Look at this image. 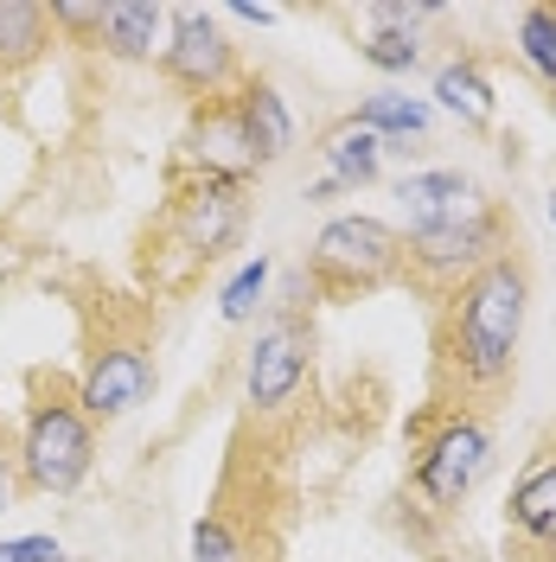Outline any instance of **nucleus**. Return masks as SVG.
Listing matches in <instances>:
<instances>
[{
	"label": "nucleus",
	"mask_w": 556,
	"mask_h": 562,
	"mask_svg": "<svg viewBox=\"0 0 556 562\" xmlns=\"http://www.w3.org/2000/svg\"><path fill=\"white\" fill-rule=\"evenodd\" d=\"M531 249L492 256L435 307V358H429V403L442 416H492L499 396L519 384V346L531 319Z\"/></svg>",
	"instance_id": "f257e3e1"
},
{
	"label": "nucleus",
	"mask_w": 556,
	"mask_h": 562,
	"mask_svg": "<svg viewBox=\"0 0 556 562\" xmlns=\"http://www.w3.org/2000/svg\"><path fill=\"white\" fill-rule=\"evenodd\" d=\"M416 460L403 473V518L422 543H442L454 518H467V498L480 492L492 467V416H442L422 409L410 422Z\"/></svg>",
	"instance_id": "f03ea898"
},
{
	"label": "nucleus",
	"mask_w": 556,
	"mask_h": 562,
	"mask_svg": "<svg viewBox=\"0 0 556 562\" xmlns=\"http://www.w3.org/2000/svg\"><path fill=\"white\" fill-rule=\"evenodd\" d=\"M519 217L505 199H480L467 217L435 224V231H403V281L416 288L429 307H442L467 276H480L492 256L519 249Z\"/></svg>",
	"instance_id": "7ed1b4c3"
},
{
	"label": "nucleus",
	"mask_w": 556,
	"mask_h": 562,
	"mask_svg": "<svg viewBox=\"0 0 556 562\" xmlns=\"http://www.w3.org/2000/svg\"><path fill=\"white\" fill-rule=\"evenodd\" d=\"M308 301H320L308 288V276L288 281L281 307H269V319L256 326V339L244 351V396L256 422H276L301 403L313 371V326H308Z\"/></svg>",
	"instance_id": "20e7f679"
},
{
	"label": "nucleus",
	"mask_w": 556,
	"mask_h": 562,
	"mask_svg": "<svg viewBox=\"0 0 556 562\" xmlns=\"http://www.w3.org/2000/svg\"><path fill=\"white\" fill-rule=\"evenodd\" d=\"M308 288L320 301H352V294H378L390 281H403V231L383 217H333L320 224V237L308 244Z\"/></svg>",
	"instance_id": "39448f33"
},
{
	"label": "nucleus",
	"mask_w": 556,
	"mask_h": 562,
	"mask_svg": "<svg viewBox=\"0 0 556 562\" xmlns=\"http://www.w3.org/2000/svg\"><path fill=\"white\" fill-rule=\"evenodd\" d=\"M20 486L26 492H77L97 467V422L77 409V390L38 384L26 428H20Z\"/></svg>",
	"instance_id": "423d86ee"
},
{
	"label": "nucleus",
	"mask_w": 556,
	"mask_h": 562,
	"mask_svg": "<svg viewBox=\"0 0 556 562\" xmlns=\"http://www.w3.org/2000/svg\"><path fill=\"white\" fill-rule=\"evenodd\" d=\"M244 217H249L244 186H224V179H205V173H192V167H174V192H167V211H160V237L174 244L167 256L186 262V276L211 269L224 249L237 244Z\"/></svg>",
	"instance_id": "0eeeda50"
},
{
	"label": "nucleus",
	"mask_w": 556,
	"mask_h": 562,
	"mask_svg": "<svg viewBox=\"0 0 556 562\" xmlns=\"http://www.w3.org/2000/svg\"><path fill=\"white\" fill-rule=\"evenodd\" d=\"M160 77L179 83L186 97H199V103H211V97H224V90L244 83V70H237V45L224 38L218 13H205V7H167Z\"/></svg>",
	"instance_id": "6e6552de"
},
{
	"label": "nucleus",
	"mask_w": 556,
	"mask_h": 562,
	"mask_svg": "<svg viewBox=\"0 0 556 562\" xmlns=\"http://www.w3.org/2000/svg\"><path fill=\"white\" fill-rule=\"evenodd\" d=\"M160 384V364H154V346L122 333V339H103V346L84 358V378H77V409L90 422H122L135 416L141 403Z\"/></svg>",
	"instance_id": "1a4fd4ad"
},
{
	"label": "nucleus",
	"mask_w": 556,
	"mask_h": 562,
	"mask_svg": "<svg viewBox=\"0 0 556 562\" xmlns=\"http://www.w3.org/2000/svg\"><path fill=\"white\" fill-rule=\"evenodd\" d=\"M179 147H186L179 167H192V173H205V179H224V186H249L256 179V160H249V147H244V128H237L231 97H211V103L192 109Z\"/></svg>",
	"instance_id": "9d476101"
},
{
	"label": "nucleus",
	"mask_w": 556,
	"mask_h": 562,
	"mask_svg": "<svg viewBox=\"0 0 556 562\" xmlns=\"http://www.w3.org/2000/svg\"><path fill=\"white\" fill-rule=\"evenodd\" d=\"M505 530L519 550H537V557H556V441H544L531 467L519 473V486L505 498Z\"/></svg>",
	"instance_id": "9b49d317"
},
{
	"label": "nucleus",
	"mask_w": 556,
	"mask_h": 562,
	"mask_svg": "<svg viewBox=\"0 0 556 562\" xmlns=\"http://www.w3.org/2000/svg\"><path fill=\"white\" fill-rule=\"evenodd\" d=\"M231 109H237V128H244V147H249V160H256V173H263V167H281L288 147H294L288 97H281L269 77L249 70L244 83H237V97H231Z\"/></svg>",
	"instance_id": "f8f14e48"
},
{
	"label": "nucleus",
	"mask_w": 556,
	"mask_h": 562,
	"mask_svg": "<svg viewBox=\"0 0 556 562\" xmlns=\"http://www.w3.org/2000/svg\"><path fill=\"white\" fill-rule=\"evenodd\" d=\"M397 199H403V217H410V231H435V224H454V217H467V211L480 205L487 192H480L474 179L460 173V167H429V173L397 179Z\"/></svg>",
	"instance_id": "ddd939ff"
},
{
	"label": "nucleus",
	"mask_w": 556,
	"mask_h": 562,
	"mask_svg": "<svg viewBox=\"0 0 556 562\" xmlns=\"http://www.w3.org/2000/svg\"><path fill=\"white\" fill-rule=\"evenodd\" d=\"M269 550L276 543H263V518L231 512V498H218L192 525V562H276Z\"/></svg>",
	"instance_id": "4468645a"
},
{
	"label": "nucleus",
	"mask_w": 556,
	"mask_h": 562,
	"mask_svg": "<svg viewBox=\"0 0 556 562\" xmlns=\"http://www.w3.org/2000/svg\"><path fill=\"white\" fill-rule=\"evenodd\" d=\"M97 45L109 58H122V65H147L167 45V7H154V0H103Z\"/></svg>",
	"instance_id": "2eb2a0df"
},
{
	"label": "nucleus",
	"mask_w": 556,
	"mask_h": 562,
	"mask_svg": "<svg viewBox=\"0 0 556 562\" xmlns=\"http://www.w3.org/2000/svg\"><path fill=\"white\" fill-rule=\"evenodd\" d=\"M435 103L448 109L460 128H492V115H499V90H492L487 65H480L474 52H454L448 65L435 70Z\"/></svg>",
	"instance_id": "dca6fc26"
},
{
	"label": "nucleus",
	"mask_w": 556,
	"mask_h": 562,
	"mask_svg": "<svg viewBox=\"0 0 556 562\" xmlns=\"http://www.w3.org/2000/svg\"><path fill=\"white\" fill-rule=\"evenodd\" d=\"M320 160H326V179H340L346 192H358V186H371V179L383 173V140L365 128V122H333L326 135H320Z\"/></svg>",
	"instance_id": "f3484780"
},
{
	"label": "nucleus",
	"mask_w": 556,
	"mask_h": 562,
	"mask_svg": "<svg viewBox=\"0 0 556 562\" xmlns=\"http://www.w3.org/2000/svg\"><path fill=\"white\" fill-rule=\"evenodd\" d=\"M352 122H365L383 147H397V140H422L435 128V109L422 103V97H403V90H378V97H365V103L352 109Z\"/></svg>",
	"instance_id": "a211bd4d"
},
{
	"label": "nucleus",
	"mask_w": 556,
	"mask_h": 562,
	"mask_svg": "<svg viewBox=\"0 0 556 562\" xmlns=\"http://www.w3.org/2000/svg\"><path fill=\"white\" fill-rule=\"evenodd\" d=\"M52 45V7L0 0V65H26Z\"/></svg>",
	"instance_id": "6ab92c4d"
},
{
	"label": "nucleus",
	"mask_w": 556,
	"mask_h": 562,
	"mask_svg": "<svg viewBox=\"0 0 556 562\" xmlns=\"http://www.w3.org/2000/svg\"><path fill=\"white\" fill-rule=\"evenodd\" d=\"M358 58L383 77H410L422 65V33H403V26H371L358 38Z\"/></svg>",
	"instance_id": "aec40b11"
},
{
	"label": "nucleus",
	"mask_w": 556,
	"mask_h": 562,
	"mask_svg": "<svg viewBox=\"0 0 556 562\" xmlns=\"http://www.w3.org/2000/svg\"><path fill=\"white\" fill-rule=\"evenodd\" d=\"M519 58L531 70H537V77H544V90H551L556 83V7H524L519 13Z\"/></svg>",
	"instance_id": "412c9836"
},
{
	"label": "nucleus",
	"mask_w": 556,
	"mask_h": 562,
	"mask_svg": "<svg viewBox=\"0 0 556 562\" xmlns=\"http://www.w3.org/2000/svg\"><path fill=\"white\" fill-rule=\"evenodd\" d=\"M269 276H276V262L269 256H256V262H244L237 276L224 281V294H218V314L231 319V326H244L256 307H263V294H269Z\"/></svg>",
	"instance_id": "4be33fe9"
},
{
	"label": "nucleus",
	"mask_w": 556,
	"mask_h": 562,
	"mask_svg": "<svg viewBox=\"0 0 556 562\" xmlns=\"http://www.w3.org/2000/svg\"><path fill=\"white\" fill-rule=\"evenodd\" d=\"M13 492H20V460H13V448H7V435H0V512L13 505Z\"/></svg>",
	"instance_id": "5701e85b"
},
{
	"label": "nucleus",
	"mask_w": 556,
	"mask_h": 562,
	"mask_svg": "<svg viewBox=\"0 0 556 562\" xmlns=\"http://www.w3.org/2000/svg\"><path fill=\"white\" fill-rule=\"evenodd\" d=\"M20 543H26V562H70L58 537H20Z\"/></svg>",
	"instance_id": "b1692460"
},
{
	"label": "nucleus",
	"mask_w": 556,
	"mask_h": 562,
	"mask_svg": "<svg viewBox=\"0 0 556 562\" xmlns=\"http://www.w3.org/2000/svg\"><path fill=\"white\" fill-rule=\"evenodd\" d=\"M231 20H244V26H276V7H249V0H237Z\"/></svg>",
	"instance_id": "393cba45"
},
{
	"label": "nucleus",
	"mask_w": 556,
	"mask_h": 562,
	"mask_svg": "<svg viewBox=\"0 0 556 562\" xmlns=\"http://www.w3.org/2000/svg\"><path fill=\"white\" fill-rule=\"evenodd\" d=\"M333 199H346V186H340V179H313V186H308V205H333Z\"/></svg>",
	"instance_id": "a878e982"
},
{
	"label": "nucleus",
	"mask_w": 556,
	"mask_h": 562,
	"mask_svg": "<svg viewBox=\"0 0 556 562\" xmlns=\"http://www.w3.org/2000/svg\"><path fill=\"white\" fill-rule=\"evenodd\" d=\"M0 562H26V543H20V537H7V543H0Z\"/></svg>",
	"instance_id": "bb28decb"
},
{
	"label": "nucleus",
	"mask_w": 556,
	"mask_h": 562,
	"mask_svg": "<svg viewBox=\"0 0 556 562\" xmlns=\"http://www.w3.org/2000/svg\"><path fill=\"white\" fill-rule=\"evenodd\" d=\"M551 224H556V192H551Z\"/></svg>",
	"instance_id": "cd10ccee"
},
{
	"label": "nucleus",
	"mask_w": 556,
	"mask_h": 562,
	"mask_svg": "<svg viewBox=\"0 0 556 562\" xmlns=\"http://www.w3.org/2000/svg\"><path fill=\"white\" fill-rule=\"evenodd\" d=\"M551 115H556V83H551Z\"/></svg>",
	"instance_id": "c85d7f7f"
},
{
	"label": "nucleus",
	"mask_w": 556,
	"mask_h": 562,
	"mask_svg": "<svg viewBox=\"0 0 556 562\" xmlns=\"http://www.w3.org/2000/svg\"><path fill=\"white\" fill-rule=\"evenodd\" d=\"M435 562H460V557H435Z\"/></svg>",
	"instance_id": "c756f323"
}]
</instances>
